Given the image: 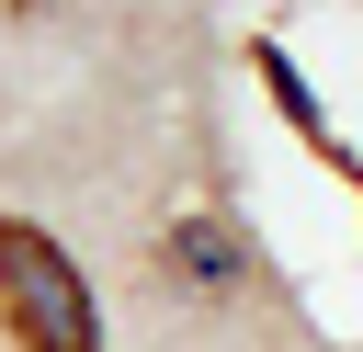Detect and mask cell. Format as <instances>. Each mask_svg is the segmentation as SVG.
<instances>
[{"label":"cell","instance_id":"7a4b0ae2","mask_svg":"<svg viewBox=\"0 0 363 352\" xmlns=\"http://www.w3.org/2000/svg\"><path fill=\"white\" fill-rule=\"evenodd\" d=\"M11 11H34V0H11Z\"/></svg>","mask_w":363,"mask_h":352},{"label":"cell","instance_id":"6da1fadb","mask_svg":"<svg viewBox=\"0 0 363 352\" xmlns=\"http://www.w3.org/2000/svg\"><path fill=\"white\" fill-rule=\"evenodd\" d=\"M0 329L11 352H102V307L34 216H0Z\"/></svg>","mask_w":363,"mask_h":352}]
</instances>
